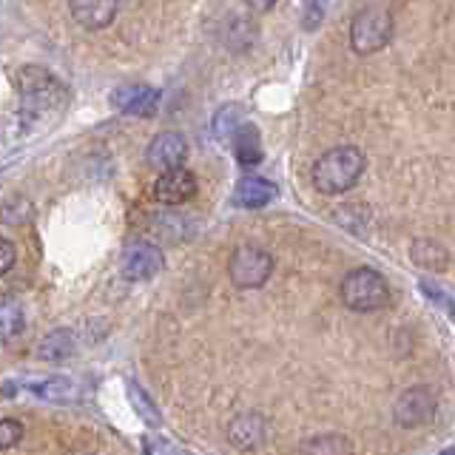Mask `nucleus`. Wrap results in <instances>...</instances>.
<instances>
[{
	"instance_id": "nucleus-4",
	"label": "nucleus",
	"mask_w": 455,
	"mask_h": 455,
	"mask_svg": "<svg viewBox=\"0 0 455 455\" xmlns=\"http://www.w3.org/2000/svg\"><path fill=\"white\" fill-rule=\"evenodd\" d=\"M339 296L355 313H373L390 302V282L373 267H353L341 279Z\"/></svg>"
},
{
	"instance_id": "nucleus-9",
	"label": "nucleus",
	"mask_w": 455,
	"mask_h": 455,
	"mask_svg": "<svg viewBox=\"0 0 455 455\" xmlns=\"http://www.w3.org/2000/svg\"><path fill=\"white\" fill-rule=\"evenodd\" d=\"M393 416L395 424L402 427H421L435 416V395L427 387H410L407 393L398 395Z\"/></svg>"
},
{
	"instance_id": "nucleus-14",
	"label": "nucleus",
	"mask_w": 455,
	"mask_h": 455,
	"mask_svg": "<svg viewBox=\"0 0 455 455\" xmlns=\"http://www.w3.org/2000/svg\"><path fill=\"white\" fill-rule=\"evenodd\" d=\"M231 140H234V154H236V160L242 165L262 163V154H265V148H262V134H259V128H256L253 123L242 125Z\"/></svg>"
},
{
	"instance_id": "nucleus-13",
	"label": "nucleus",
	"mask_w": 455,
	"mask_h": 455,
	"mask_svg": "<svg viewBox=\"0 0 455 455\" xmlns=\"http://www.w3.org/2000/svg\"><path fill=\"white\" fill-rule=\"evenodd\" d=\"M279 196V188L265 177H245L234 188V203L239 208H265Z\"/></svg>"
},
{
	"instance_id": "nucleus-15",
	"label": "nucleus",
	"mask_w": 455,
	"mask_h": 455,
	"mask_svg": "<svg viewBox=\"0 0 455 455\" xmlns=\"http://www.w3.org/2000/svg\"><path fill=\"white\" fill-rule=\"evenodd\" d=\"M299 455H355L350 438L339 433H324V435H310L302 441Z\"/></svg>"
},
{
	"instance_id": "nucleus-8",
	"label": "nucleus",
	"mask_w": 455,
	"mask_h": 455,
	"mask_svg": "<svg viewBox=\"0 0 455 455\" xmlns=\"http://www.w3.org/2000/svg\"><path fill=\"white\" fill-rule=\"evenodd\" d=\"M196 191H199V180L194 171H188L185 165L165 171V174H160L154 182V196H156V203H163V205H182V203H188V199H194Z\"/></svg>"
},
{
	"instance_id": "nucleus-23",
	"label": "nucleus",
	"mask_w": 455,
	"mask_h": 455,
	"mask_svg": "<svg viewBox=\"0 0 455 455\" xmlns=\"http://www.w3.org/2000/svg\"><path fill=\"white\" fill-rule=\"evenodd\" d=\"M248 9H259V12H270V9H274V4H251Z\"/></svg>"
},
{
	"instance_id": "nucleus-2",
	"label": "nucleus",
	"mask_w": 455,
	"mask_h": 455,
	"mask_svg": "<svg viewBox=\"0 0 455 455\" xmlns=\"http://www.w3.org/2000/svg\"><path fill=\"white\" fill-rule=\"evenodd\" d=\"M18 94H20V106H23V117H40L46 111H57L66 100L63 83L57 80L52 71L40 68V66H26L18 71Z\"/></svg>"
},
{
	"instance_id": "nucleus-17",
	"label": "nucleus",
	"mask_w": 455,
	"mask_h": 455,
	"mask_svg": "<svg viewBox=\"0 0 455 455\" xmlns=\"http://www.w3.org/2000/svg\"><path fill=\"white\" fill-rule=\"evenodd\" d=\"M75 350H77V341L71 331H52L40 341V355L46 362H66L68 355H75Z\"/></svg>"
},
{
	"instance_id": "nucleus-12",
	"label": "nucleus",
	"mask_w": 455,
	"mask_h": 455,
	"mask_svg": "<svg viewBox=\"0 0 455 455\" xmlns=\"http://www.w3.org/2000/svg\"><path fill=\"white\" fill-rule=\"evenodd\" d=\"M68 9H71V18L83 28H106L117 18L120 4L117 0H71Z\"/></svg>"
},
{
	"instance_id": "nucleus-5",
	"label": "nucleus",
	"mask_w": 455,
	"mask_h": 455,
	"mask_svg": "<svg viewBox=\"0 0 455 455\" xmlns=\"http://www.w3.org/2000/svg\"><path fill=\"white\" fill-rule=\"evenodd\" d=\"M274 274V256L259 245H239L228 259V276L239 291H256Z\"/></svg>"
},
{
	"instance_id": "nucleus-19",
	"label": "nucleus",
	"mask_w": 455,
	"mask_h": 455,
	"mask_svg": "<svg viewBox=\"0 0 455 455\" xmlns=\"http://www.w3.org/2000/svg\"><path fill=\"white\" fill-rule=\"evenodd\" d=\"M245 125L242 123V111L236 103H228L217 111V117H213V134L217 137H234L239 128Z\"/></svg>"
},
{
	"instance_id": "nucleus-20",
	"label": "nucleus",
	"mask_w": 455,
	"mask_h": 455,
	"mask_svg": "<svg viewBox=\"0 0 455 455\" xmlns=\"http://www.w3.org/2000/svg\"><path fill=\"white\" fill-rule=\"evenodd\" d=\"M23 438V424L18 419H4L0 421V450L9 452L14 444H20Z\"/></svg>"
},
{
	"instance_id": "nucleus-18",
	"label": "nucleus",
	"mask_w": 455,
	"mask_h": 455,
	"mask_svg": "<svg viewBox=\"0 0 455 455\" xmlns=\"http://www.w3.org/2000/svg\"><path fill=\"white\" fill-rule=\"evenodd\" d=\"M23 327H26V319H23L20 302L4 299V305H0V336H4V345H12L14 339H20Z\"/></svg>"
},
{
	"instance_id": "nucleus-3",
	"label": "nucleus",
	"mask_w": 455,
	"mask_h": 455,
	"mask_svg": "<svg viewBox=\"0 0 455 455\" xmlns=\"http://www.w3.org/2000/svg\"><path fill=\"white\" fill-rule=\"evenodd\" d=\"M395 32L393 9L384 4H367L350 20V46L359 54H376L390 46Z\"/></svg>"
},
{
	"instance_id": "nucleus-11",
	"label": "nucleus",
	"mask_w": 455,
	"mask_h": 455,
	"mask_svg": "<svg viewBox=\"0 0 455 455\" xmlns=\"http://www.w3.org/2000/svg\"><path fill=\"white\" fill-rule=\"evenodd\" d=\"M267 435V421L259 412H239V416L228 424V441L236 450H256Z\"/></svg>"
},
{
	"instance_id": "nucleus-22",
	"label": "nucleus",
	"mask_w": 455,
	"mask_h": 455,
	"mask_svg": "<svg viewBox=\"0 0 455 455\" xmlns=\"http://www.w3.org/2000/svg\"><path fill=\"white\" fill-rule=\"evenodd\" d=\"M307 12V18H305V28H316L322 23V6L319 4H307L305 6Z\"/></svg>"
},
{
	"instance_id": "nucleus-10",
	"label": "nucleus",
	"mask_w": 455,
	"mask_h": 455,
	"mask_svg": "<svg viewBox=\"0 0 455 455\" xmlns=\"http://www.w3.org/2000/svg\"><path fill=\"white\" fill-rule=\"evenodd\" d=\"M111 103L123 114H140V117H148V114L156 111L160 94H156V89H151V85H146V83L120 85V89L111 94Z\"/></svg>"
},
{
	"instance_id": "nucleus-24",
	"label": "nucleus",
	"mask_w": 455,
	"mask_h": 455,
	"mask_svg": "<svg viewBox=\"0 0 455 455\" xmlns=\"http://www.w3.org/2000/svg\"><path fill=\"white\" fill-rule=\"evenodd\" d=\"M441 455H455V450H444V452H441Z\"/></svg>"
},
{
	"instance_id": "nucleus-7",
	"label": "nucleus",
	"mask_w": 455,
	"mask_h": 455,
	"mask_svg": "<svg viewBox=\"0 0 455 455\" xmlns=\"http://www.w3.org/2000/svg\"><path fill=\"white\" fill-rule=\"evenodd\" d=\"M185 156H188V142H185V137L180 132H163L148 142L146 165L165 174V171L182 168Z\"/></svg>"
},
{
	"instance_id": "nucleus-16",
	"label": "nucleus",
	"mask_w": 455,
	"mask_h": 455,
	"mask_svg": "<svg viewBox=\"0 0 455 455\" xmlns=\"http://www.w3.org/2000/svg\"><path fill=\"white\" fill-rule=\"evenodd\" d=\"M410 256H412V262L424 270H444L450 265L447 248L435 239H416L410 248Z\"/></svg>"
},
{
	"instance_id": "nucleus-1",
	"label": "nucleus",
	"mask_w": 455,
	"mask_h": 455,
	"mask_svg": "<svg viewBox=\"0 0 455 455\" xmlns=\"http://www.w3.org/2000/svg\"><path fill=\"white\" fill-rule=\"evenodd\" d=\"M367 168V156L355 146H336L324 151L316 163H313V185L322 194H345L355 182L362 180Z\"/></svg>"
},
{
	"instance_id": "nucleus-6",
	"label": "nucleus",
	"mask_w": 455,
	"mask_h": 455,
	"mask_svg": "<svg viewBox=\"0 0 455 455\" xmlns=\"http://www.w3.org/2000/svg\"><path fill=\"white\" fill-rule=\"evenodd\" d=\"M165 267V256L163 251L154 245V242L146 239H137L132 242L125 251H123V259H120V270L128 282H146L154 279L160 270Z\"/></svg>"
},
{
	"instance_id": "nucleus-21",
	"label": "nucleus",
	"mask_w": 455,
	"mask_h": 455,
	"mask_svg": "<svg viewBox=\"0 0 455 455\" xmlns=\"http://www.w3.org/2000/svg\"><path fill=\"white\" fill-rule=\"evenodd\" d=\"M14 259H18V251L9 239H0V274H9L14 267Z\"/></svg>"
}]
</instances>
